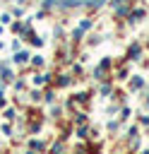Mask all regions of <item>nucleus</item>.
<instances>
[{"instance_id":"obj_1","label":"nucleus","mask_w":149,"mask_h":154,"mask_svg":"<svg viewBox=\"0 0 149 154\" xmlns=\"http://www.w3.org/2000/svg\"><path fill=\"white\" fill-rule=\"evenodd\" d=\"M26 60H29V53H24V51L14 55V63H26Z\"/></svg>"},{"instance_id":"obj_2","label":"nucleus","mask_w":149,"mask_h":154,"mask_svg":"<svg viewBox=\"0 0 149 154\" xmlns=\"http://www.w3.org/2000/svg\"><path fill=\"white\" fill-rule=\"evenodd\" d=\"M0 75H2V79H12V72L7 67H0Z\"/></svg>"},{"instance_id":"obj_3","label":"nucleus","mask_w":149,"mask_h":154,"mask_svg":"<svg viewBox=\"0 0 149 154\" xmlns=\"http://www.w3.org/2000/svg\"><path fill=\"white\" fill-rule=\"evenodd\" d=\"M34 65H43V58L41 55H34Z\"/></svg>"},{"instance_id":"obj_4","label":"nucleus","mask_w":149,"mask_h":154,"mask_svg":"<svg viewBox=\"0 0 149 154\" xmlns=\"http://www.w3.org/2000/svg\"><path fill=\"white\" fill-rule=\"evenodd\" d=\"M5 118H7V120H12V118H14V111H12V108H10V111H5Z\"/></svg>"}]
</instances>
